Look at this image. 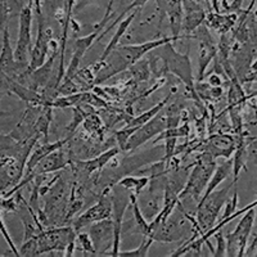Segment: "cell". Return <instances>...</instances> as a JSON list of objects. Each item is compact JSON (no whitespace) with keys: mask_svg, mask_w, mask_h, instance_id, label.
<instances>
[{"mask_svg":"<svg viewBox=\"0 0 257 257\" xmlns=\"http://www.w3.org/2000/svg\"><path fill=\"white\" fill-rule=\"evenodd\" d=\"M71 164H72V160L70 158V156L64 152L63 148H59L50 153V155H48L47 157L43 158L36 165V167L31 174L34 176L48 175V174L61 171V170L66 169L67 166H71Z\"/></svg>","mask_w":257,"mask_h":257,"instance_id":"18","label":"cell"},{"mask_svg":"<svg viewBox=\"0 0 257 257\" xmlns=\"http://www.w3.org/2000/svg\"><path fill=\"white\" fill-rule=\"evenodd\" d=\"M139 12H141L139 9H134V11H132V13H130L127 17L122 18V20L120 21V24H118V27H117L116 32H114V35L112 36V39L109 40L108 44H107L104 52L102 53V56H100L99 61L98 62H104L105 59L108 58L109 54H111V53L113 52L117 47H118V43H120V40L122 39V36L126 34V31L128 30V27L132 26L133 21L135 20V17H137V15Z\"/></svg>","mask_w":257,"mask_h":257,"instance_id":"20","label":"cell"},{"mask_svg":"<svg viewBox=\"0 0 257 257\" xmlns=\"http://www.w3.org/2000/svg\"><path fill=\"white\" fill-rule=\"evenodd\" d=\"M93 2H98V3H100V2H105V0H84V2H81V6L80 7H84V4H89V3H93Z\"/></svg>","mask_w":257,"mask_h":257,"instance_id":"43","label":"cell"},{"mask_svg":"<svg viewBox=\"0 0 257 257\" xmlns=\"http://www.w3.org/2000/svg\"><path fill=\"white\" fill-rule=\"evenodd\" d=\"M121 149L118 147H112V148L107 149L99 156L91 158V160H72L71 166H75L80 173L84 174L85 176H90L94 173H98L102 169H104L109 162L114 160L117 156L120 155Z\"/></svg>","mask_w":257,"mask_h":257,"instance_id":"15","label":"cell"},{"mask_svg":"<svg viewBox=\"0 0 257 257\" xmlns=\"http://www.w3.org/2000/svg\"><path fill=\"white\" fill-rule=\"evenodd\" d=\"M34 8H35L36 15L43 13V9H41V0H34Z\"/></svg>","mask_w":257,"mask_h":257,"instance_id":"41","label":"cell"},{"mask_svg":"<svg viewBox=\"0 0 257 257\" xmlns=\"http://www.w3.org/2000/svg\"><path fill=\"white\" fill-rule=\"evenodd\" d=\"M26 70L22 64L16 61L15 49L11 43V35H9V29L6 27L3 31V45H2V52H0V73H4L9 77L20 76V71Z\"/></svg>","mask_w":257,"mask_h":257,"instance_id":"16","label":"cell"},{"mask_svg":"<svg viewBox=\"0 0 257 257\" xmlns=\"http://www.w3.org/2000/svg\"><path fill=\"white\" fill-rule=\"evenodd\" d=\"M179 36H165V38L155 39V40H149L146 43H142V44H134V45H118L116 48L118 52L122 54L126 58V61L130 63L132 66L135 62L141 61L144 56H147L148 53L153 52L157 48L162 47L165 44H169V43H174V41L179 40Z\"/></svg>","mask_w":257,"mask_h":257,"instance_id":"14","label":"cell"},{"mask_svg":"<svg viewBox=\"0 0 257 257\" xmlns=\"http://www.w3.org/2000/svg\"><path fill=\"white\" fill-rule=\"evenodd\" d=\"M137 130L138 127H133V126L126 125L125 127L120 128L118 132H116V141L117 143H118V148H120L121 151H125V147L126 144H127L128 139H130V137H132Z\"/></svg>","mask_w":257,"mask_h":257,"instance_id":"33","label":"cell"},{"mask_svg":"<svg viewBox=\"0 0 257 257\" xmlns=\"http://www.w3.org/2000/svg\"><path fill=\"white\" fill-rule=\"evenodd\" d=\"M77 231L73 226H49L39 231L38 238V256L47 252H64L71 242L76 240Z\"/></svg>","mask_w":257,"mask_h":257,"instance_id":"5","label":"cell"},{"mask_svg":"<svg viewBox=\"0 0 257 257\" xmlns=\"http://www.w3.org/2000/svg\"><path fill=\"white\" fill-rule=\"evenodd\" d=\"M249 71H257V59L251 64V67H249Z\"/></svg>","mask_w":257,"mask_h":257,"instance_id":"44","label":"cell"},{"mask_svg":"<svg viewBox=\"0 0 257 257\" xmlns=\"http://www.w3.org/2000/svg\"><path fill=\"white\" fill-rule=\"evenodd\" d=\"M130 73H132V76L134 77V80L137 82H142L146 81L147 79L149 77V73H151V68H149V61H143V58L141 61L135 62L133 63L130 67Z\"/></svg>","mask_w":257,"mask_h":257,"instance_id":"26","label":"cell"},{"mask_svg":"<svg viewBox=\"0 0 257 257\" xmlns=\"http://www.w3.org/2000/svg\"><path fill=\"white\" fill-rule=\"evenodd\" d=\"M99 31L100 30H95V31L89 34V35L84 36V38H79L75 40V49H73V54L72 57H71L68 67L66 68V75H64L63 80L73 79V76L76 75L82 58H84L85 54L88 53V50L93 47V44L96 41V39L99 36Z\"/></svg>","mask_w":257,"mask_h":257,"instance_id":"17","label":"cell"},{"mask_svg":"<svg viewBox=\"0 0 257 257\" xmlns=\"http://www.w3.org/2000/svg\"><path fill=\"white\" fill-rule=\"evenodd\" d=\"M231 173H233V160L231 158H225L221 164L216 165V169H215L212 176L210 178V181H208L207 187H206L205 193L202 194L201 199H205L210 193H212L213 190L221 184L222 181L226 180L231 175Z\"/></svg>","mask_w":257,"mask_h":257,"instance_id":"21","label":"cell"},{"mask_svg":"<svg viewBox=\"0 0 257 257\" xmlns=\"http://www.w3.org/2000/svg\"><path fill=\"white\" fill-rule=\"evenodd\" d=\"M231 185H234L233 183L224 189H215L205 199L199 201V203L197 205L196 221L198 224L201 234L212 228L216 220L219 219L220 211L229 198V192H230L229 189L231 188Z\"/></svg>","mask_w":257,"mask_h":257,"instance_id":"4","label":"cell"},{"mask_svg":"<svg viewBox=\"0 0 257 257\" xmlns=\"http://www.w3.org/2000/svg\"><path fill=\"white\" fill-rule=\"evenodd\" d=\"M71 135L67 138H64L62 141H57V142H45L44 144H40V146H36L32 148L31 153H30L29 158L26 161V165H25V175H29L34 171V169L36 167V165L40 162L41 160L44 157H47L48 155H50L52 152L57 151L59 148H63L66 144L70 142Z\"/></svg>","mask_w":257,"mask_h":257,"instance_id":"19","label":"cell"},{"mask_svg":"<svg viewBox=\"0 0 257 257\" xmlns=\"http://www.w3.org/2000/svg\"><path fill=\"white\" fill-rule=\"evenodd\" d=\"M34 4L29 3L21 9L18 16V39L15 49L16 61L24 67L27 68L30 62V54H31V31H32V13Z\"/></svg>","mask_w":257,"mask_h":257,"instance_id":"7","label":"cell"},{"mask_svg":"<svg viewBox=\"0 0 257 257\" xmlns=\"http://www.w3.org/2000/svg\"><path fill=\"white\" fill-rule=\"evenodd\" d=\"M89 235L95 247L96 256H105L108 249L113 245L114 229L111 219H103L89 225Z\"/></svg>","mask_w":257,"mask_h":257,"instance_id":"13","label":"cell"},{"mask_svg":"<svg viewBox=\"0 0 257 257\" xmlns=\"http://www.w3.org/2000/svg\"><path fill=\"white\" fill-rule=\"evenodd\" d=\"M217 47L212 41H201L199 44V58H198V75L197 79L199 82L203 81L206 76V70L210 66L211 61L216 58Z\"/></svg>","mask_w":257,"mask_h":257,"instance_id":"22","label":"cell"},{"mask_svg":"<svg viewBox=\"0 0 257 257\" xmlns=\"http://www.w3.org/2000/svg\"><path fill=\"white\" fill-rule=\"evenodd\" d=\"M254 208H256V206L245 211L235 229L231 233H228L225 235L226 256H245L247 244H248V239L251 237L252 228H253L254 224V217H256Z\"/></svg>","mask_w":257,"mask_h":257,"instance_id":"6","label":"cell"},{"mask_svg":"<svg viewBox=\"0 0 257 257\" xmlns=\"http://www.w3.org/2000/svg\"><path fill=\"white\" fill-rule=\"evenodd\" d=\"M222 229H220L219 231L213 234L215 238H216V248H213V252L211 254L215 257H222L226 256V239H225V235L222 233Z\"/></svg>","mask_w":257,"mask_h":257,"instance_id":"35","label":"cell"},{"mask_svg":"<svg viewBox=\"0 0 257 257\" xmlns=\"http://www.w3.org/2000/svg\"><path fill=\"white\" fill-rule=\"evenodd\" d=\"M205 13L202 12V11H193V12H190L189 15L187 16V18H185L184 21V30L185 32H193L196 31L197 29L199 27V25L205 21Z\"/></svg>","mask_w":257,"mask_h":257,"instance_id":"29","label":"cell"},{"mask_svg":"<svg viewBox=\"0 0 257 257\" xmlns=\"http://www.w3.org/2000/svg\"><path fill=\"white\" fill-rule=\"evenodd\" d=\"M122 189H113L111 190L112 197V221H113L114 237H113V245H112L111 252L105 256L118 257L120 253V242L121 235H122L123 229V217H125L126 210L130 206V193H126V189L121 187Z\"/></svg>","mask_w":257,"mask_h":257,"instance_id":"10","label":"cell"},{"mask_svg":"<svg viewBox=\"0 0 257 257\" xmlns=\"http://www.w3.org/2000/svg\"><path fill=\"white\" fill-rule=\"evenodd\" d=\"M238 199H239V197H238V192L237 190H234V194L231 198H228V201H226V203H225V210H224V213L221 215V217H220V220L222 219H226V217L231 216L235 211H237V206H238Z\"/></svg>","mask_w":257,"mask_h":257,"instance_id":"37","label":"cell"},{"mask_svg":"<svg viewBox=\"0 0 257 257\" xmlns=\"http://www.w3.org/2000/svg\"><path fill=\"white\" fill-rule=\"evenodd\" d=\"M117 185L123 187L126 190H132V193L139 196L144 188L149 184V176H130L126 175L122 179L117 180Z\"/></svg>","mask_w":257,"mask_h":257,"instance_id":"25","label":"cell"},{"mask_svg":"<svg viewBox=\"0 0 257 257\" xmlns=\"http://www.w3.org/2000/svg\"><path fill=\"white\" fill-rule=\"evenodd\" d=\"M36 18H38V36H36L35 44H34L31 49L29 66L24 71V73H21V75H29L32 71L38 70L49 58L48 54L50 52V41L53 39V30L49 26H47V22H45L43 13L36 15Z\"/></svg>","mask_w":257,"mask_h":257,"instance_id":"8","label":"cell"},{"mask_svg":"<svg viewBox=\"0 0 257 257\" xmlns=\"http://www.w3.org/2000/svg\"><path fill=\"white\" fill-rule=\"evenodd\" d=\"M165 128H167V117L157 114L156 117H153L152 120L138 127L137 132L128 139L123 152H134L135 149L146 144L148 141L153 139L155 137H158Z\"/></svg>","mask_w":257,"mask_h":257,"instance_id":"12","label":"cell"},{"mask_svg":"<svg viewBox=\"0 0 257 257\" xmlns=\"http://www.w3.org/2000/svg\"><path fill=\"white\" fill-rule=\"evenodd\" d=\"M147 2H148V0H133L132 3L128 4V6L126 7L125 9H123L122 12H121V15H120V16H117V18H116V20H114L113 22H112V24L109 25V26L107 27V29L104 30V31H103V32H100V35H102L103 38H104V35H105V34H108V32L111 31V30L113 29V27L116 26V25L118 24V22H120L121 20H122V18H125V16L127 15L128 12H132V11H134V9H139V11H141V9L143 8L144 6H146V3H147Z\"/></svg>","mask_w":257,"mask_h":257,"instance_id":"28","label":"cell"},{"mask_svg":"<svg viewBox=\"0 0 257 257\" xmlns=\"http://www.w3.org/2000/svg\"><path fill=\"white\" fill-rule=\"evenodd\" d=\"M153 242L155 240L152 239V238L149 237H144L143 242H142V244L138 247V248L135 249H132V251H123L118 253V257H146L148 256V252L149 249H151V247H152Z\"/></svg>","mask_w":257,"mask_h":257,"instance_id":"27","label":"cell"},{"mask_svg":"<svg viewBox=\"0 0 257 257\" xmlns=\"http://www.w3.org/2000/svg\"><path fill=\"white\" fill-rule=\"evenodd\" d=\"M176 139L178 138H169V139H165V156L162 160L166 162L167 167H170V164L173 161L174 155H175V148H176Z\"/></svg>","mask_w":257,"mask_h":257,"instance_id":"36","label":"cell"},{"mask_svg":"<svg viewBox=\"0 0 257 257\" xmlns=\"http://www.w3.org/2000/svg\"><path fill=\"white\" fill-rule=\"evenodd\" d=\"M70 194L71 190H68L67 183L59 175L47 193L44 208L47 226H54L58 222H64Z\"/></svg>","mask_w":257,"mask_h":257,"instance_id":"3","label":"cell"},{"mask_svg":"<svg viewBox=\"0 0 257 257\" xmlns=\"http://www.w3.org/2000/svg\"><path fill=\"white\" fill-rule=\"evenodd\" d=\"M179 207H180L181 212L175 213V211H174L165 221L160 222L151 231L149 238H152L155 242L160 243H175L184 238V235L187 234L185 222L188 221V219L185 217L180 202H179Z\"/></svg>","mask_w":257,"mask_h":257,"instance_id":"9","label":"cell"},{"mask_svg":"<svg viewBox=\"0 0 257 257\" xmlns=\"http://www.w3.org/2000/svg\"><path fill=\"white\" fill-rule=\"evenodd\" d=\"M169 99H170V95H167L164 100H161L160 103H157L156 105H153L152 108H149L148 111L143 112V113H141L139 116H137V117H132V118L127 121V126L139 127V126L144 125V123H147L148 121H151L153 117L157 116V114L165 108V105H166V103L169 102Z\"/></svg>","mask_w":257,"mask_h":257,"instance_id":"24","label":"cell"},{"mask_svg":"<svg viewBox=\"0 0 257 257\" xmlns=\"http://www.w3.org/2000/svg\"><path fill=\"white\" fill-rule=\"evenodd\" d=\"M208 85H211V86H221V77H220L216 72L211 73V76L208 77Z\"/></svg>","mask_w":257,"mask_h":257,"instance_id":"40","label":"cell"},{"mask_svg":"<svg viewBox=\"0 0 257 257\" xmlns=\"http://www.w3.org/2000/svg\"><path fill=\"white\" fill-rule=\"evenodd\" d=\"M111 187H107L105 190L98 198V202L88 210L80 213L79 216H76L72 221L73 229L79 233L81 229L86 228L88 225L93 224V222L99 221L103 219H111L112 217V197L109 194L111 192Z\"/></svg>","mask_w":257,"mask_h":257,"instance_id":"11","label":"cell"},{"mask_svg":"<svg viewBox=\"0 0 257 257\" xmlns=\"http://www.w3.org/2000/svg\"><path fill=\"white\" fill-rule=\"evenodd\" d=\"M72 112H73L72 121H71V123L68 125V127H67L68 133H70L71 135L73 134V132H75V130H76V128L79 127L82 122H84L85 118L89 116V113H86V112H85L81 107H77V105H75V107H73Z\"/></svg>","mask_w":257,"mask_h":257,"instance_id":"31","label":"cell"},{"mask_svg":"<svg viewBox=\"0 0 257 257\" xmlns=\"http://www.w3.org/2000/svg\"><path fill=\"white\" fill-rule=\"evenodd\" d=\"M211 6H212L213 11L216 13H220V7H219V0H211Z\"/></svg>","mask_w":257,"mask_h":257,"instance_id":"42","label":"cell"},{"mask_svg":"<svg viewBox=\"0 0 257 257\" xmlns=\"http://www.w3.org/2000/svg\"><path fill=\"white\" fill-rule=\"evenodd\" d=\"M76 240L80 244V247H81L82 252H85L86 254H94V256H96L95 247H94L93 240H91L89 233H82V231H79V233H77Z\"/></svg>","mask_w":257,"mask_h":257,"instance_id":"32","label":"cell"},{"mask_svg":"<svg viewBox=\"0 0 257 257\" xmlns=\"http://www.w3.org/2000/svg\"><path fill=\"white\" fill-rule=\"evenodd\" d=\"M244 0H231V3L229 4L228 11L231 13H237L239 12L240 8H242V4Z\"/></svg>","mask_w":257,"mask_h":257,"instance_id":"39","label":"cell"},{"mask_svg":"<svg viewBox=\"0 0 257 257\" xmlns=\"http://www.w3.org/2000/svg\"><path fill=\"white\" fill-rule=\"evenodd\" d=\"M11 12H12L11 0H0V32H3L4 29L8 27Z\"/></svg>","mask_w":257,"mask_h":257,"instance_id":"34","label":"cell"},{"mask_svg":"<svg viewBox=\"0 0 257 257\" xmlns=\"http://www.w3.org/2000/svg\"><path fill=\"white\" fill-rule=\"evenodd\" d=\"M215 160L216 158L207 151L203 155H201L199 160L193 166V170L190 171L189 176H188L187 183L179 193V199L180 201L192 199L194 203L198 205L199 199H201L202 194L205 193L206 187H207L208 181H210V178L212 176L215 169H216Z\"/></svg>","mask_w":257,"mask_h":257,"instance_id":"1","label":"cell"},{"mask_svg":"<svg viewBox=\"0 0 257 257\" xmlns=\"http://www.w3.org/2000/svg\"><path fill=\"white\" fill-rule=\"evenodd\" d=\"M188 133H189V127L188 125L181 126H176V127H167L165 128L164 132L161 133L160 135L157 137V139L155 141V143H158L161 141H165V139H169V138H179V137H187Z\"/></svg>","mask_w":257,"mask_h":257,"instance_id":"30","label":"cell"},{"mask_svg":"<svg viewBox=\"0 0 257 257\" xmlns=\"http://www.w3.org/2000/svg\"><path fill=\"white\" fill-rule=\"evenodd\" d=\"M0 233H2V235H3V237H4L6 242L8 243L9 248H11V251L13 252V254H16V256H21L20 251H18V249H17V247H16L15 243H13L12 237H11V234L8 233V229H7L6 224H4L3 217H2V215H0Z\"/></svg>","mask_w":257,"mask_h":257,"instance_id":"38","label":"cell"},{"mask_svg":"<svg viewBox=\"0 0 257 257\" xmlns=\"http://www.w3.org/2000/svg\"><path fill=\"white\" fill-rule=\"evenodd\" d=\"M156 50L160 53L161 58L164 59L166 72L173 73L174 76L178 77L184 84L193 99L199 100V95L196 90V82H194V76H193L192 61H190L189 54L188 53H185V54L179 53L173 47V43L162 45Z\"/></svg>","mask_w":257,"mask_h":257,"instance_id":"2","label":"cell"},{"mask_svg":"<svg viewBox=\"0 0 257 257\" xmlns=\"http://www.w3.org/2000/svg\"><path fill=\"white\" fill-rule=\"evenodd\" d=\"M130 206L133 210V216H134L135 222V233L142 234L143 237H148L151 233V228H149V222L147 221L146 216L142 212L141 207H139V201H138V196L134 193H130Z\"/></svg>","mask_w":257,"mask_h":257,"instance_id":"23","label":"cell"}]
</instances>
